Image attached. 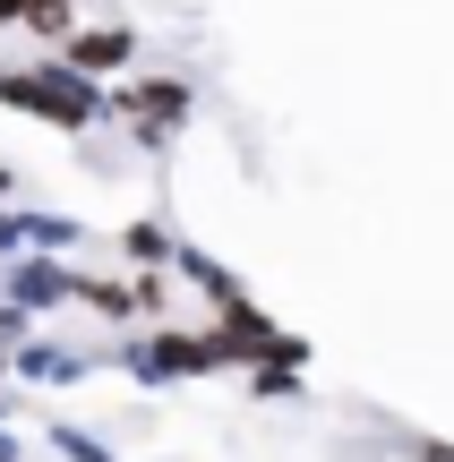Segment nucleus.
<instances>
[{"label": "nucleus", "mask_w": 454, "mask_h": 462, "mask_svg": "<svg viewBox=\"0 0 454 462\" xmlns=\"http://www.w3.org/2000/svg\"><path fill=\"white\" fill-rule=\"evenodd\" d=\"M9 411H17V402H9V394H0V462H26V437H17V429H9Z\"/></svg>", "instance_id": "16"}, {"label": "nucleus", "mask_w": 454, "mask_h": 462, "mask_svg": "<svg viewBox=\"0 0 454 462\" xmlns=\"http://www.w3.org/2000/svg\"><path fill=\"white\" fill-rule=\"evenodd\" d=\"M69 26H78V0H26V34H43V43H60Z\"/></svg>", "instance_id": "14"}, {"label": "nucleus", "mask_w": 454, "mask_h": 462, "mask_svg": "<svg viewBox=\"0 0 454 462\" xmlns=\"http://www.w3.org/2000/svg\"><path fill=\"white\" fill-rule=\"evenodd\" d=\"M17 334H34V317L0 309V394H9V343H17Z\"/></svg>", "instance_id": "15"}, {"label": "nucleus", "mask_w": 454, "mask_h": 462, "mask_svg": "<svg viewBox=\"0 0 454 462\" xmlns=\"http://www.w3.org/2000/svg\"><path fill=\"white\" fill-rule=\"evenodd\" d=\"M129 291H137V326H171V291H181L171 274H129Z\"/></svg>", "instance_id": "13"}, {"label": "nucleus", "mask_w": 454, "mask_h": 462, "mask_svg": "<svg viewBox=\"0 0 454 462\" xmlns=\"http://www.w3.org/2000/svg\"><path fill=\"white\" fill-rule=\"evenodd\" d=\"M69 309H86L95 317V326H137V291H129V265H120V274H86L78 265V300H69Z\"/></svg>", "instance_id": "9"}, {"label": "nucleus", "mask_w": 454, "mask_h": 462, "mask_svg": "<svg viewBox=\"0 0 454 462\" xmlns=\"http://www.w3.org/2000/svg\"><path fill=\"white\" fill-rule=\"evenodd\" d=\"M112 248H120V265H129V274H163L171 248H181V231H171L163 215H129V223L112 231Z\"/></svg>", "instance_id": "8"}, {"label": "nucleus", "mask_w": 454, "mask_h": 462, "mask_svg": "<svg viewBox=\"0 0 454 462\" xmlns=\"http://www.w3.org/2000/svg\"><path fill=\"white\" fill-rule=\"evenodd\" d=\"M163 274H171V282H189V291H198L206 309H232V300H240L232 265H215V257H206L198 240H181V248H171V265H163Z\"/></svg>", "instance_id": "10"}, {"label": "nucleus", "mask_w": 454, "mask_h": 462, "mask_svg": "<svg viewBox=\"0 0 454 462\" xmlns=\"http://www.w3.org/2000/svg\"><path fill=\"white\" fill-rule=\"evenodd\" d=\"M51 60H69L78 78H95V86H103V78H129V69H137V26H129V17H103V26H69Z\"/></svg>", "instance_id": "7"}, {"label": "nucleus", "mask_w": 454, "mask_h": 462, "mask_svg": "<svg viewBox=\"0 0 454 462\" xmlns=\"http://www.w3.org/2000/svg\"><path fill=\"white\" fill-rule=\"evenodd\" d=\"M95 368H103L95 351L60 343V334H17V343H9V385H43V394H60V385H86Z\"/></svg>", "instance_id": "6"}, {"label": "nucleus", "mask_w": 454, "mask_h": 462, "mask_svg": "<svg viewBox=\"0 0 454 462\" xmlns=\"http://www.w3.org/2000/svg\"><path fill=\"white\" fill-rule=\"evenodd\" d=\"M412 462H454V446H446V437H421V446H412Z\"/></svg>", "instance_id": "17"}, {"label": "nucleus", "mask_w": 454, "mask_h": 462, "mask_svg": "<svg viewBox=\"0 0 454 462\" xmlns=\"http://www.w3.org/2000/svg\"><path fill=\"white\" fill-rule=\"evenodd\" d=\"M43 446L60 454V462H120L95 429H78V420H43Z\"/></svg>", "instance_id": "11"}, {"label": "nucleus", "mask_w": 454, "mask_h": 462, "mask_svg": "<svg viewBox=\"0 0 454 462\" xmlns=\"http://www.w3.org/2000/svg\"><path fill=\"white\" fill-rule=\"evenodd\" d=\"M0 26H26V0H0Z\"/></svg>", "instance_id": "18"}, {"label": "nucleus", "mask_w": 454, "mask_h": 462, "mask_svg": "<svg viewBox=\"0 0 454 462\" xmlns=\"http://www.w3.org/2000/svg\"><path fill=\"white\" fill-rule=\"evenodd\" d=\"M198 343H206V360H215V377H232V368H266V360H309V343H301V334H283L249 291H240L232 309L206 317Z\"/></svg>", "instance_id": "3"}, {"label": "nucleus", "mask_w": 454, "mask_h": 462, "mask_svg": "<svg viewBox=\"0 0 454 462\" xmlns=\"http://www.w3.org/2000/svg\"><path fill=\"white\" fill-rule=\"evenodd\" d=\"M189 112H198L189 78H120V95H112V120L129 129L137 154H163L171 137L189 129Z\"/></svg>", "instance_id": "4"}, {"label": "nucleus", "mask_w": 454, "mask_h": 462, "mask_svg": "<svg viewBox=\"0 0 454 462\" xmlns=\"http://www.w3.org/2000/svg\"><path fill=\"white\" fill-rule=\"evenodd\" d=\"M240 377H249V394H257V402H309L301 360H266V368H240Z\"/></svg>", "instance_id": "12"}, {"label": "nucleus", "mask_w": 454, "mask_h": 462, "mask_svg": "<svg viewBox=\"0 0 454 462\" xmlns=\"http://www.w3.org/2000/svg\"><path fill=\"white\" fill-rule=\"evenodd\" d=\"M0 103L43 120V129H60V137H86V129L112 120V95H103L95 78H78L69 60H17V69L0 60Z\"/></svg>", "instance_id": "1"}, {"label": "nucleus", "mask_w": 454, "mask_h": 462, "mask_svg": "<svg viewBox=\"0 0 454 462\" xmlns=\"http://www.w3.org/2000/svg\"><path fill=\"white\" fill-rule=\"evenodd\" d=\"M95 360H103V368H120L137 394H171V385L215 377V360H206L198 326H120L112 343L95 351Z\"/></svg>", "instance_id": "2"}, {"label": "nucleus", "mask_w": 454, "mask_h": 462, "mask_svg": "<svg viewBox=\"0 0 454 462\" xmlns=\"http://www.w3.org/2000/svg\"><path fill=\"white\" fill-rule=\"evenodd\" d=\"M69 300H78V265L69 257H43V248H26V257H0V309L17 317H60Z\"/></svg>", "instance_id": "5"}]
</instances>
